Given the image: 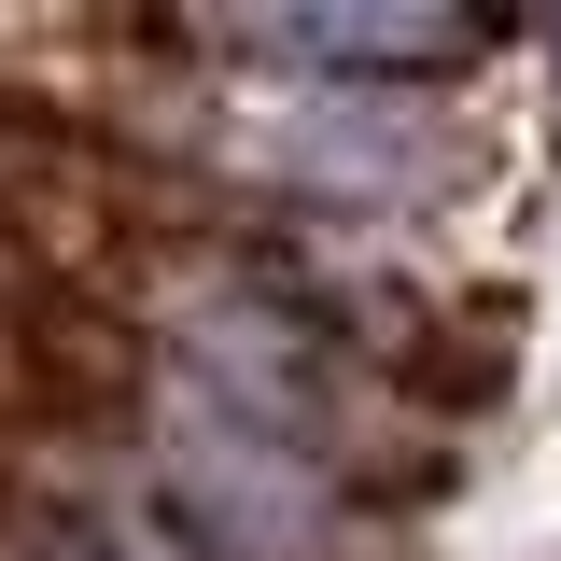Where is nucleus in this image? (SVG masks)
Here are the masks:
<instances>
[{
  "instance_id": "obj_1",
  "label": "nucleus",
  "mask_w": 561,
  "mask_h": 561,
  "mask_svg": "<svg viewBox=\"0 0 561 561\" xmlns=\"http://www.w3.org/2000/svg\"><path fill=\"white\" fill-rule=\"evenodd\" d=\"M253 57H280V70H463L478 28H449V14H267Z\"/></svg>"
}]
</instances>
